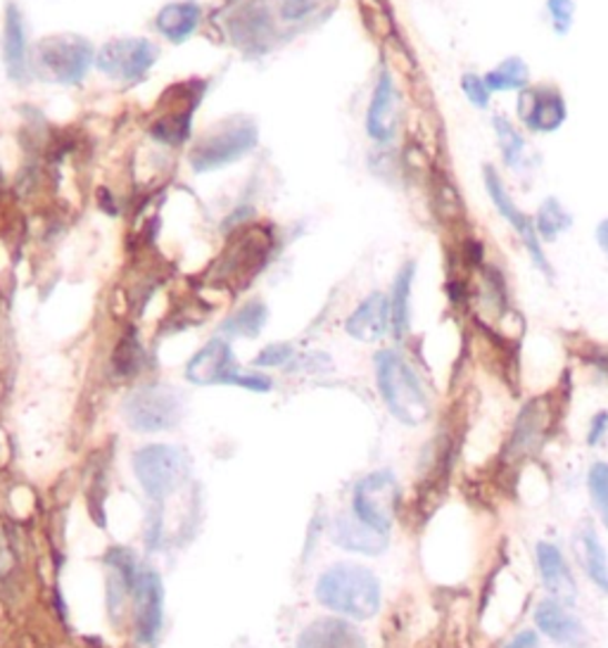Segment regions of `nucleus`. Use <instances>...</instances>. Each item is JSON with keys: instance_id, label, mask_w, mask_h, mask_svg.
<instances>
[{"instance_id": "obj_33", "label": "nucleus", "mask_w": 608, "mask_h": 648, "mask_svg": "<svg viewBox=\"0 0 608 648\" xmlns=\"http://www.w3.org/2000/svg\"><path fill=\"white\" fill-rule=\"evenodd\" d=\"M462 89L468 98L470 105H476L480 110H485L489 105V89H487V83H485V77H476V74H464L462 79Z\"/></svg>"}, {"instance_id": "obj_21", "label": "nucleus", "mask_w": 608, "mask_h": 648, "mask_svg": "<svg viewBox=\"0 0 608 648\" xmlns=\"http://www.w3.org/2000/svg\"><path fill=\"white\" fill-rule=\"evenodd\" d=\"M3 62L6 72L12 81L22 83L31 70V55L27 45V22L22 10L14 3H8L3 20Z\"/></svg>"}, {"instance_id": "obj_27", "label": "nucleus", "mask_w": 608, "mask_h": 648, "mask_svg": "<svg viewBox=\"0 0 608 648\" xmlns=\"http://www.w3.org/2000/svg\"><path fill=\"white\" fill-rule=\"evenodd\" d=\"M266 318H268V312H266L264 302L252 300L224 321L222 333L231 335V337H257L264 328Z\"/></svg>"}, {"instance_id": "obj_15", "label": "nucleus", "mask_w": 608, "mask_h": 648, "mask_svg": "<svg viewBox=\"0 0 608 648\" xmlns=\"http://www.w3.org/2000/svg\"><path fill=\"white\" fill-rule=\"evenodd\" d=\"M241 368L233 364L226 340L214 337L185 366V378L195 385H233Z\"/></svg>"}, {"instance_id": "obj_11", "label": "nucleus", "mask_w": 608, "mask_h": 648, "mask_svg": "<svg viewBox=\"0 0 608 648\" xmlns=\"http://www.w3.org/2000/svg\"><path fill=\"white\" fill-rule=\"evenodd\" d=\"M274 252V235L264 226H247L235 233L231 245L222 257L224 274L231 279H250L260 274L268 264V254Z\"/></svg>"}, {"instance_id": "obj_10", "label": "nucleus", "mask_w": 608, "mask_h": 648, "mask_svg": "<svg viewBox=\"0 0 608 648\" xmlns=\"http://www.w3.org/2000/svg\"><path fill=\"white\" fill-rule=\"evenodd\" d=\"M183 402L172 387L152 385L136 389L124 402V418L133 431L158 433L172 431L181 421Z\"/></svg>"}, {"instance_id": "obj_22", "label": "nucleus", "mask_w": 608, "mask_h": 648, "mask_svg": "<svg viewBox=\"0 0 608 648\" xmlns=\"http://www.w3.org/2000/svg\"><path fill=\"white\" fill-rule=\"evenodd\" d=\"M331 537L345 551L378 556L387 549V535L371 530L359 518L354 516H337L331 527Z\"/></svg>"}, {"instance_id": "obj_24", "label": "nucleus", "mask_w": 608, "mask_h": 648, "mask_svg": "<svg viewBox=\"0 0 608 648\" xmlns=\"http://www.w3.org/2000/svg\"><path fill=\"white\" fill-rule=\"evenodd\" d=\"M200 22H202V8L195 3V0H174V3H166L158 12L155 29L166 41L183 43L193 37Z\"/></svg>"}, {"instance_id": "obj_4", "label": "nucleus", "mask_w": 608, "mask_h": 648, "mask_svg": "<svg viewBox=\"0 0 608 648\" xmlns=\"http://www.w3.org/2000/svg\"><path fill=\"white\" fill-rule=\"evenodd\" d=\"M260 143V126L247 114H233L200 135L189 162L193 172L207 174L241 162Z\"/></svg>"}, {"instance_id": "obj_20", "label": "nucleus", "mask_w": 608, "mask_h": 648, "mask_svg": "<svg viewBox=\"0 0 608 648\" xmlns=\"http://www.w3.org/2000/svg\"><path fill=\"white\" fill-rule=\"evenodd\" d=\"M391 328V300L383 293H371L345 321L347 335L359 343H378Z\"/></svg>"}, {"instance_id": "obj_17", "label": "nucleus", "mask_w": 608, "mask_h": 648, "mask_svg": "<svg viewBox=\"0 0 608 648\" xmlns=\"http://www.w3.org/2000/svg\"><path fill=\"white\" fill-rule=\"evenodd\" d=\"M136 606V632L143 644L155 641L162 625V585L152 570H136L131 589Z\"/></svg>"}, {"instance_id": "obj_30", "label": "nucleus", "mask_w": 608, "mask_h": 648, "mask_svg": "<svg viewBox=\"0 0 608 648\" xmlns=\"http://www.w3.org/2000/svg\"><path fill=\"white\" fill-rule=\"evenodd\" d=\"M495 133H497L504 162L509 166H518L523 160V152H526V141H523V135L511 126V122L506 117H495Z\"/></svg>"}, {"instance_id": "obj_29", "label": "nucleus", "mask_w": 608, "mask_h": 648, "mask_svg": "<svg viewBox=\"0 0 608 648\" xmlns=\"http://www.w3.org/2000/svg\"><path fill=\"white\" fill-rule=\"evenodd\" d=\"M572 226V216L564 210V204L559 200H545L543 207L537 212L535 219V229L537 235H543V241L554 243L556 237H559L564 231H568Z\"/></svg>"}, {"instance_id": "obj_1", "label": "nucleus", "mask_w": 608, "mask_h": 648, "mask_svg": "<svg viewBox=\"0 0 608 648\" xmlns=\"http://www.w3.org/2000/svg\"><path fill=\"white\" fill-rule=\"evenodd\" d=\"M335 0H250L235 10L229 22V37L250 55H266L300 31L324 22Z\"/></svg>"}, {"instance_id": "obj_36", "label": "nucleus", "mask_w": 608, "mask_h": 648, "mask_svg": "<svg viewBox=\"0 0 608 648\" xmlns=\"http://www.w3.org/2000/svg\"><path fill=\"white\" fill-rule=\"evenodd\" d=\"M504 648H539V635L535 629H523Z\"/></svg>"}, {"instance_id": "obj_26", "label": "nucleus", "mask_w": 608, "mask_h": 648, "mask_svg": "<svg viewBox=\"0 0 608 648\" xmlns=\"http://www.w3.org/2000/svg\"><path fill=\"white\" fill-rule=\"evenodd\" d=\"M416 276V264L407 262L399 271L391 293V318H393V333L397 337H404L412 326V287Z\"/></svg>"}, {"instance_id": "obj_31", "label": "nucleus", "mask_w": 608, "mask_h": 648, "mask_svg": "<svg viewBox=\"0 0 608 648\" xmlns=\"http://www.w3.org/2000/svg\"><path fill=\"white\" fill-rule=\"evenodd\" d=\"M587 489H589V497H592L595 502L597 514L601 516V523L608 530V464L606 462H597L592 468H589Z\"/></svg>"}, {"instance_id": "obj_32", "label": "nucleus", "mask_w": 608, "mask_h": 648, "mask_svg": "<svg viewBox=\"0 0 608 648\" xmlns=\"http://www.w3.org/2000/svg\"><path fill=\"white\" fill-rule=\"evenodd\" d=\"M547 10H549V20L554 31L559 37H566L568 29L572 27V14H576V3L572 0H547Z\"/></svg>"}, {"instance_id": "obj_34", "label": "nucleus", "mask_w": 608, "mask_h": 648, "mask_svg": "<svg viewBox=\"0 0 608 648\" xmlns=\"http://www.w3.org/2000/svg\"><path fill=\"white\" fill-rule=\"evenodd\" d=\"M293 360V347L291 345H268L266 350H262V354L255 360V366H268V368H274V366H285Z\"/></svg>"}, {"instance_id": "obj_6", "label": "nucleus", "mask_w": 608, "mask_h": 648, "mask_svg": "<svg viewBox=\"0 0 608 648\" xmlns=\"http://www.w3.org/2000/svg\"><path fill=\"white\" fill-rule=\"evenodd\" d=\"M205 89L207 83L200 79L183 81L169 89L160 100V112L155 122L148 129L152 139L169 148H179L189 141L193 129V112L202 98H205Z\"/></svg>"}, {"instance_id": "obj_37", "label": "nucleus", "mask_w": 608, "mask_h": 648, "mask_svg": "<svg viewBox=\"0 0 608 648\" xmlns=\"http://www.w3.org/2000/svg\"><path fill=\"white\" fill-rule=\"evenodd\" d=\"M592 364L606 375V381H608V350L595 352V354H592Z\"/></svg>"}, {"instance_id": "obj_13", "label": "nucleus", "mask_w": 608, "mask_h": 648, "mask_svg": "<svg viewBox=\"0 0 608 648\" xmlns=\"http://www.w3.org/2000/svg\"><path fill=\"white\" fill-rule=\"evenodd\" d=\"M535 625L549 641L561 648H587L589 632L585 622L566 604L543 599L535 608Z\"/></svg>"}, {"instance_id": "obj_38", "label": "nucleus", "mask_w": 608, "mask_h": 648, "mask_svg": "<svg viewBox=\"0 0 608 648\" xmlns=\"http://www.w3.org/2000/svg\"><path fill=\"white\" fill-rule=\"evenodd\" d=\"M597 241H599V247L608 254V219L601 221V226L597 229Z\"/></svg>"}, {"instance_id": "obj_25", "label": "nucleus", "mask_w": 608, "mask_h": 648, "mask_svg": "<svg viewBox=\"0 0 608 648\" xmlns=\"http://www.w3.org/2000/svg\"><path fill=\"white\" fill-rule=\"evenodd\" d=\"M576 556L589 583L608 596V554L589 523L580 525V530L576 533Z\"/></svg>"}, {"instance_id": "obj_23", "label": "nucleus", "mask_w": 608, "mask_h": 648, "mask_svg": "<svg viewBox=\"0 0 608 648\" xmlns=\"http://www.w3.org/2000/svg\"><path fill=\"white\" fill-rule=\"evenodd\" d=\"M297 648H366V641L349 622L324 618L304 629Z\"/></svg>"}, {"instance_id": "obj_16", "label": "nucleus", "mask_w": 608, "mask_h": 648, "mask_svg": "<svg viewBox=\"0 0 608 648\" xmlns=\"http://www.w3.org/2000/svg\"><path fill=\"white\" fill-rule=\"evenodd\" d=\"M518 114L530 131L551 133L566 122V100L551 87L526 89L518 95Z\"/></svg>"}, {"instance_id": "obj_9", "label": "nucleus", "mask_w": 608, "mask_h": 648, "mask_svg": "<svg viewBox=\"0 0 608 648\" xmlns=\"http://www.w3.org/2000/svg\"><path fill=\"white\" fill-rule=\"evenodd\" d=\"M399 502L397 480L391 470H376L357 483L352 494V514L371 530L387 535Z\"/></svg>"}, {"instance_id": "obj_3", "label": "nucleus", "mask_w": 608, "mask_h": 648, "mask_svg": "<svg viewBox=\"0 0 608 648\" xmlns=\"http://www.w3.org/2000/svg\"><path fill=\"white\" fill-rule=\"evenodd\" d=\"M378 577L357 563H337L316 583V599L337 616L368 620L381 610Z\"/></svg>"}, {"instance_id": "obj_19", "label": "nucleus", "mask_w": 608, "mask_h": 648, "mask_svg": "<svg viewBox=\"0 0 608 648\" xmlns=\"http://www.w3.org/2000/svg\"><path fill=\"white\" fill-rule=\"evenodd\" d=\"M397 122H399V98H397L395 81L391 72H381L376 89H374V98H371L368 102L366 133L376 143H387L395 139Z\"/></svg>"}, {"instance_id": "obj_5", "label": "nucleus", "mask_w": 608, "mask_h": 648, "mask_svg": "<svg viewBox=\"0 0 608 648\" xmlns=\"http://www.w3.org/2000/svg\"><path fill=\"white\" fill-rule=\"evenodd\" d=\"M95 64V48L79 33H53L33 48L31 70L58 87H77Z\"/></svg>"}, {"instance_id": "obj_12", "label": "nucleus", "mask_w": 608, "mask_h": 648, "mask_svg": "<svg viewBox=\"0 0 608 648\" xmlns=\"http://www.w3.org/2000/svg\"><path fill=\"white\" fill-rule=\"evenodd\" d=\"M485 185H487V193L489 198H493L495 202V207L499 210V214L509 221L511 229L518 233V237L523 241V245H526L528 254H530V260L533 264L543 271V274L551 276L554 271L545 257V252H543V243H539V235H537V229H535V221L528 216V214H523L518 207H516V202L511 200V195L506 193V188L499 179V174L495 172L493 166H485Z\"/></svg>"}, {"instance_id": "obj_18", "label": "nucleus", "mask_w": 608, "mask_h": 648, "mask_svg": "<svg viewBox=\"0 0 608 648\" xmlns=\"http://www.w3.org/2000/svg\"><path fill=\"white\" fill-rule=\"evenodd\" d=\"M549 425H551V416H549V408L543 402H530L523 406V412L518 414L516 425L511 431V439L506 442V454L511 456V462L533 456L543 449Z\"/></svg>"}, {"instance_id": "obj_8", "label": "nucleus", "mask_w": 608, "mask_h": 648, "mask_svg": "<svg viewBox=\"0 0 608 648\" xmlns=\"http://www.w3.org/2000/svg\"><path fill=\"white\" fill-rule=\"evenodd\" d=\"M133 470L148 497L166 499L189 475V458L176 447L148 445L133 456Z\"/></svg>"}, {"instance_id": "obj_2", "label": "nucleus", "mask_w": 608, "mask_h": 648, "mask_svg": "<svg viewBox=\"0 0 608 648\" xmlns=\"http://www.w3.org/2000/svg\"><path fill=\"white\" fill-rule=\"evenodd\" d=\"M378 392L391 412L407 428H418L433 416V402L414 366L395 350L376 354Z\"/></svg>"}, {"instance_id": "obj_35", "label": "nucleus", "mask_w": 608, "mask_h": 648, "mask_svg": "<svg viewBox=\"0 0 608 648\" xmlns=\"http://www.w3.org/2000/svg\"><path fill=\"white\" fill-rule=\"evenodd\" d=\"M608 435V414H597L592 425H589V433H587V442L592 447H599V442Z\"/></svg>"}, {"instance_id": "obj_14", "label": "nucleus", "mask_w": 608, "mask_h": 648, "mask_svg": "<svg viewBox=\"0 0 608 648\" xmlns=\"http://www.w3.org/2000/svg\"><path fill=\"white\" fill-rule=\"evenodd\" d=\"M535 560H537L539 577H543V585L551 599L561 601L566 606L576 604L578 601V583H576V577H572L568 558L561 551L559 544L537 541Z\"/></svg>"}, {"instance_id": "obj_7", "label": "nucleus", "mask_w": 608, "mask_h": 648, "mask_svg": "<svg viewBox=\"0 0 608 648\" xmlns=\"http://www.w3.org/2000/svg\"><path fill=\"white\" fill-rule=\"evenodd\" d=\"M160 60V48L143 37L112 39L95 53V67L105 77L136 87Z\"/></svg>"}, {"instance_id": "obj_28", "label": "nucleus", "mask_w": 608, "mask_h": 648, "mask_svg": "<svg viewBox=\"0 0 608 648\" xmlns=\"http://www.w3.org/2000/svg\"><path fill=\"white\" fill-rule=\"evenodd\" d=\"M485 83L489 93L520 91V89H526V83H528V67L520 58H509L485 77Z\"/></svg>"}]
</instances>
